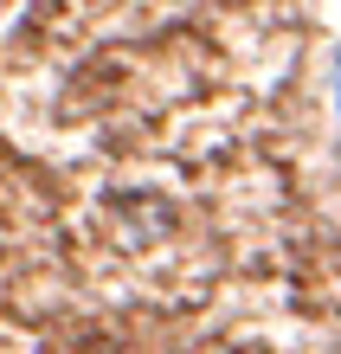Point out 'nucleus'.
I'll use <instances>...</instances> for the list:
<instances>
[{
    "instance_id": "obj_1",
    "label": "nucleus",
    "mask_w": 341,
    "mask_h": 354,
    "mask_svg": "<svg viewBox=\"0 0 341 354\" xmlns=\"http://www.w3.org/2000/svg\"><path fill=\"white\" fill-rule=\"evenodd\" d=\"M116 225H122V245H155L167 225H174V206L161 194H122L116 200Z\"/></svg>"
}]
</instances>
